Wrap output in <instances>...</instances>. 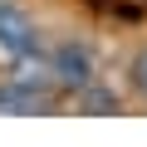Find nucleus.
<instances>
[{
  "label": "nucleus",
  "instance_id": "3",
  "mask_svg": "<svg viewBox=\"0 0 147 147\" xmlns=\"http://www.w3.org/2000/svg\"><path fill=\"white\" fill-rule=\"evenodd\" d=\"M39 108H49V93L39 84H25V79L0 84V113H39Z\"/></svg>",
  "mask_w": 147,
  "mask_h": 147
},
{
  "label": "nucleus",
  "instance_id": "4",
  "mask_svg": "<svg viewBox=\"0 0 147 147\" xmlns=\"http://www.w3.org/2000/svg\"><path fill=\"white\" fill-rule=\"evenodd\" d=\"M132 84H137V93L147 98V49H137V59H132Z\"/></svg>",
  "mask_w": 147,
  "mask_h": 147
},
{
  "label": "nucleus",
  "instance_id": "2",
  "mask_svg": "<svg viewBox=\"0 0 147 147\" xmlns=\"http://www.w3.org/2000/svg\"><path fill=\"white\" fill-rule=\"evenodd\" d=\"M49 79L59 84V88H88L93 84V54L84 49V44H59L54 49V59H49Z\"/></svg>",
  "mask_w": 147,
  "mask_h": 147
},
{
  "label": "nucleus",
  "instance_id": "5",
  "mask_svg": "<svg viewBox=\"0 0 147 147\" xmlns=\"http://www.w3.org/2000/svg\"><path fill=\"white\" fill-rule=\"evenodd\" d=\"M88 108H118V98H113V93H98V88H93V93H88Z\"/></svg>",
  "mask_w": 147,
  "mask_h": 147
},
{
  "label": "nucleus",
  "instance_id": "1",
  "mask_svg": "<svg viewBox=\"0 0 147 147\" xmlns=\"http://www.w3.org/2000/svg\"><path fill=\"white\" fill-rule=\"evenodd\" d=\"M0 49H5L10 59L39 54V30L30 25V15L20 5H10V0H0Z\"/></svg>",
  "mask_w": 147,
  "mask_h": 147
}]
</instances>
